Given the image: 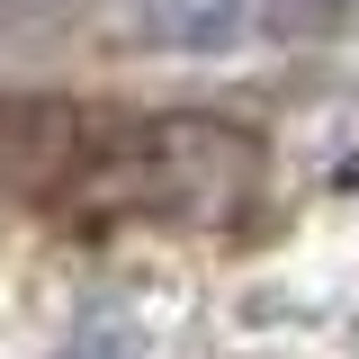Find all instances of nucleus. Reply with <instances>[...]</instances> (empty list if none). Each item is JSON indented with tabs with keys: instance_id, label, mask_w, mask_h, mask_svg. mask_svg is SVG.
Here are the masks:
<instances>
[{
	"instance_id": "3",
	"label": "nucleus",
	"mask_w": 359,
	"mask_h": 359,
	"mask_svg": "<svg viewBox=\"0 0 359 359\" xmlns=\"http://www.w3.org/2000/svg\"><path fill=\"white\" fill-rule=\"evenodd\" d=\"M306 9H341V0H306Z\"/></svg>"
},
{
	"instance_id": "1",
	"label": "nucleus",
	"mask_w": 359,
	"mask_h": 359,
	"mask_svg": "<svg viewBox=\"0 0 359 359\" xmlns=\"http://www.w3.org/2000/svg\"><path fill=\"white\" fill-rule=\"evenodd\" d=\"M261 144L216 117H135L90 99H0V189L54 216H171L207 224L243 207Z\"/></svg>"
},
{
	"instance_id": "2",
	"label": "nucleus",
	"mask_w": 359,
	"mask_h": 359,
	"mask_svg": "<svg viewBox=\"0 0 359 359\" xmlns=\"http://www.w3.org/2000/svg\"><path fill=\"white\" fill-rule=\"evenodd\" d=\"M117 351H126V341H117V332L99 323V332H81V341H72V351H63V359H117Z\"/></svg>"
}]
</instances>
